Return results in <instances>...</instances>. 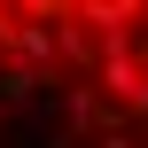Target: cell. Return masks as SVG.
<instances>
[{
  "label": "cell",
  "instance_id": "obj_1",
  "mask_svg": "<svg viewBox=\"0 0 148 148\" xmlns=\"http://www.w3.org/2000/svg\"><path fill=\"white\" fill-rule=\"evenodd\" d=\"M0 148H148V0H0Z\"/></svg>",
  "mask_w": 148,
  "mask_h": 148
}]
</instances>
